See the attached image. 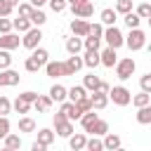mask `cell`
<instances>
[{
    "label": "cell",
    "mask_w": 151,
    "mask_h": 151,
    "mask_svg": "<svg viewBox=\"0 0 151 151\" xmlns=\"http://www.w3.org/2000/svg\"><path fill=\"white\" fill-rule=\"evenodd\" d=\"M109 99L116 104V106H127L132 101V92L125 87V85H116L109 90Z\"/></svg>",
    "instance_id": "cell-1"
},
{
    "label": "cell",
    "mask_w": 151,
    "mask_h": 151,
    "mask_svg": "<svg viewBox=\"0 0 151 151\" xmlns=\"http://www.w3.org/2000/svg\"><path fill=\"white\" fill-rule=\"evenodd\" d=\"M54 130H57L59 137H71V134H73V123H71V118L59 111V113L54 116Z\"/></svg>",
    "instance_id": "cell-2"
},
{
    "label": "cell",
    "mask_w": 151,
    "mask_h": 151,
    "mask_svg": "<svg viewBox=\"0 0 151 151\" xmlns=\"http://www.w3.org/2000/svg\"><path fill=\"white\" fill-rule=\"evenodd\" d=\"M134 68H137L134 59H132V57H125V59H120V61L116 64V76H118L120 80H127V78H132Z\"/></svg>",
    "instance_id": "cell-3"
},
{
    "label": "cell",
    "mask_w": 151,
    "mask_h": 151,
    "mask_svg": "<svg viewBox=\"0 0 151 151\" xmlns=\"http://www.w3.org/2000/svg\"><path fill=\"white\" fill-rule=\"evenodd\" d=\"M40 40H42L40 26H33V28H28V31L24 33V38H21V45H24L26 50H35V47L40 45Z\"/></svg>",
    "instance_id": "cell-4"
},
{
    "label": "cell",
    "mask_w": 151,
    "mask_h": 151,
    "mask_svg": "<svg viewBox=\"0 0 151 151\" xmlns=\"http://www.w3.org/2000/svg\"><path fill=\"white\" fill-rule=\"evenodd\" d=\"M104 40H106L109 47H116V50L125 45V38H123V33H120L116 26H106V28H104Z\"/></svg>",
    "instance_id": "cell-5"
},
{
    "label": "cell",
    "mask_w": 151,
    "mask_h": 151,
    "mask_svg": "<svg viewBox=\"0 0 151 151\" xmlns=\"http://www.w3.org/2000/svg\"><path fill=\"white\" fill-rule=\"evenodd\" d=\"M125 45H127L132 52L142 50V47L146 45V35H144V31H139V28H130V35L125 38Z\"/></svg>",
    "instance_id": "cell-6"
},
{
    "label": "cell",
    "mask_w": 151,
    "mask_h": 151,
    "mask_svg": "<svg viewBox=\"0 0 151 151\" xmlns=\"http://www.w3.org/2000/svg\"><path fill=\"white\" fill-rule=\"evenodd\" d=\"M71 12H73V17H80V19H90V17L94 14V5H92V0H85V2L71 5Z\"/></svg>",
    "instance_id": "cell-7"
},
{
    "label": "cell",
    "mask_w": 151,
    "mask_h": 151,
    "mask_svg": "<svg viewBox=\"0 0 151 151\" xmlns=\"http://www.w3.org/2000/svg\"><path fill=\"white\" fill-rule=\"evenodd\" d=\"M21 76L12 68H2L0 71V87H12V85H19Z\"/></svg>",
    "instance_id": "cell-8"
},
{
    "label": "cell",
    "mask_w": 151,
    "mask_h": 151,
    "mask_svg": "<svg viewBox=\"0 0 151 151\" xmlns=\"http://www.w3.org/2000/svg\"><path fill=\"white\" fill-rule=\"evenodd\" d=\"M71 31H73V35H78V38H85V35H90V21H87V19H80V17H76V19L71 21Z\"/></svg>",
    "instance_id": "cell-9"
},
{
    "label": "cell",
    "mask_w": 151,
    "mask_h": 151,
    "mask_svg": "<svg viewBox=\"0 0 151 151\" xmlns=\"http://www.w3.org/2000/svg\"><path fill=\"white\" fill-rule=\"evenodd\" d=\"M64 66H66V76H76V73L85 66V61H83L78 54H71V57L64 61Z\"/></svg>",
    "instance_id": "cell-10"
},
{
    "label": "cell",
    "mask_w": 151,
    "mask_h": 151,
    "mask_svg": "<svg viewBox=\"0 0 151 151\" xmlns=\"http://www.w3.org/2000/svg\"><path fill=\"white\" fill-rule=\"evenodd\" d=\"M45 73L50 78H61V76H66V66H64V61H47Z\"/></svg>",
    "instance_id": "cell-11"
},
{
    "label": "cell",
    "mask_w": 151,
    "mask_h": 151,
    "mask_svg": "<svg viewBox=\"0 0 151 151\" xmlns=\"http://www.w3.org/2000/svg\"><path fill=\"white\" fill-rule=\"evenodd\" d=\"M92 109H97V111H101V109H106L109 106V92H101V90H94L92 94Z\"/></svg>",
    "instance_id": "cell-12"
},
{
    "label": "cell",
    "mask_w": 151,
    "mask_h": 151,
    "mask_svg": "<svg viewBox=\"0 0 151 151\" xmlns=\"http://www.w3.org/2000/svg\"><path fill=\"white\" fill-rule=\"evenodd\" d=\"M61 113H66L71 120H80V116H83V111L76 106V101H61V109H59Z\"/></svg>",
    "instance_id": "cell-13"
},
{
    "label": "cell",
    "mask_w": 151,
    "mask_h": 151,
    "mask_svg": "<svg viewBox=\"0 0 151 151\" xmlns=\"http://www.w3.org/2000/svg\"><path fill=\"white\" fill-rule=\"evenodd\" d=\"M0 47L2 50H17L19 47V35H14L12 31L9 33H2L0 35Z\"/></svg>",
    "instance_id": "cell-14"
},
{
    "label": "cell",
    "mask_w": 151,
    "mask_h": 151,
    "mask_svg": "<svg viewBox=\"0 0 151 151\" xmlns=\"http://www.w3.org/2000/svg\"><path fill=\"white\" fill-rule=\"evenodd\" d=\"M83 61H85L87 68H97V66L101 64V54H99V50H87L85 57H83Z\"/></svg>",
    "instance_id": "cell-15"
},
{
    "label": "cell",
    "mask_w": 151,
    "mask_h": 151,
    "mask_svg": "<svg viewBox=\"0 0 151 151\" xmlns=\"http://www.w3.org/2000/svg\"><path fill=\"white\" fill-rule=\"evenodd\" d=\"M50 106H52V97H50V94H47V97H45V94H38V99L33 101V109H35L38 113H47Z\"/></svg>",
    "instance_id": "cell-16"
},
{
    "label": "cell",
    "mask_w": 151,
    "mask_h": 151,
    "mask_svg": "<svg viewBox=\"0 0 151 151\" xmlns=\"http://www.w3.org/2000/svg\"><path fill=\"white\" fill-rule=\"evenodd\" d=\"M101 64H104L106 68H111V66H116V64H118V57H116V47H106V50L101 52Z\"/></svg>",
    "instance_id": "cell-17"
},
{
    "label": "cell",
    "mask_w": 151,
    "mask_h": 151,
    "mask_svg": "<svg viewBox=\"0 0 151 151\" xmlns=\"http://www.w3.org/2000/svg\"><path fill=\"white\" fill-rule=\"evenodd\" d=\"M50 97H52V101H59V104H61V101H66V97H68V90H66L64 85H59V83H57V85H52V90H50Z\"/></svg>",
    "instance_id": "cell-18"
},
{
    "label": "cell",
    "mask_w": 151,
    "mask_h": 151,
    "mask_svg": "<svg viewBox=\"0 0 151 151\" xmlns=\"http://www.w3.org/2000/svg\"><path fill=\"white\" fill-rule=\"evenodd\" d=\"M97 118H99V116L94 113V109H92V111H85V113L80 116V125H83V130H85V132H90V130H92V125L97 123Z\"/></svg>",
    "instance_id": "cell-19"
},
{
    "label": "cell",
    "mask_w": 151,
    "mask_h": 151,
    "mask_svg": "<svg viewBox=\"0 0 151 151\" xmlns=\"http://www.w3.org/2000/svg\"><path fill=\"white\" fill-rule=\"evenodd\" d=\"M68 146H71L73 151H80V149H85V146H87V137H85L83 132L71 134V137H68Z\"/></svg>",
    "instance_id": "cell-20"
},
{
    "label": "cell",
    "mask_w": 151,
    "mask_h": 151,
    "mask_svg": "<svg viewBox=\"0 0 151 151\" xmlns=\"http://www.w3.org/2000/svg\"><path fill=\"white\" fill-rule=\"evenodd\" d=\"M134 118H137V123H139V125H151V104H146V106H139Z\"/></svg>",
    "instance_id": "cell-21"
},
{
    "label": "cell",
    "mask_w": 151,
    "mask_h": 151,
    "mask_svg": "<svg viewBox=\"0 0 151 151\" xmlns=\"http://www.w3.org/2000/svg\"><path fill=\"white\" fill-rule=\"evenodd\" d=\"M2 146H5L7 151H14V149H21V137H19V134H12V132H9V134H7L5 139H2Z\"/></svg>",
    "instance_id": "cell-22"
},
{
    "label": "cell",
    "mask_w": 151,
    "mask_h": 151,
    "mask_svg": "<svg viewBox=\"0 0 151 151\" xmlns=\"http://www.w3.org/2000/svg\"><path fill=\"white\" fill-rule=\"evenodd\" d=\"M116 19H118V12H116V7L113 9H101V24L104 26H116Z\"/></svg>",
    "instance_id": "cell-23"
},
{
    "label": "cell",
    "mask_w": 151,
    "mask_h": 151,
    "mask_svg": "<svg viewBox=\"0 0 151 151\" xmlns=\"http://www.w3.org/2000/svg\"><path fill=\"white\" fill-rule=\"evenodd\" d=\"M80 50H83V40H80L78 35H73V38L66 40V52H68V54H78Z\"/></svg>",
    "instance_id": "cell-24"
},
{
    "label": "cell",
    "mask_w": 151,
    "mask_h": 151,
    "mask_svg": "<svg viewBox=\"0 0 151 151\" xmlns=\"http://www.w3.org/2000/svg\"><path fill=\"white\" fill-rule=\"evenodd\" d=\"M99 76H94V73H87L85 78H83V85H85V90H90V92H94V90H99Z\"/></svg>",
    "instance_id": "cell-25"
},
{
    "label": "cell",
    "mask_w": 151,
    "mask_h": 151,
    "mask_svg": "<svg viewBox=\"0 0 151 151\" xmlns=\"http://www.w3.org/2000/svg\"><path fill=\"white\" fill-rule=\"evenodd\" d=\"M104 149H120V137L118 134H113V132H106L104 134Z\"/></svg>",
    "instance_id": "cell-26"
},
{
    "label": "cell",
    "mask_w": 151,
    "mask_h": 151,
    "mask_svg": "<svg viewBox=\"0 0 151 151\" xmlns=\"http://www.w3.org/2000/svg\"><path fill=\"white\" fill-rule=\"evenodd\" d=\"M123 21H125V26H127V28H139L142 17H139L137 12H127V14H123Z\"/></svg>",
    "instance_id": "cell-27"
},
{
    "label": "cell",
    "mask_w": 151,
    "mask_h": 151,
    "mask_svg": "<svg viewBox=\"0 0 151 151\" xmlns=\"http://www.w3.org/2000/svg\"><path fill=\"white\" fill-rule=\"evenodd\" d=\"M12 21H14V28H17L19 33H26L28 28H33V24H31L28 17H17V19H12Z\"/></svg>",
    "instance_id": "cell-28"
},
{
    "label": "cell",
    "mask_w": 151,
    "mask_h": 151,
    "mask_svg": "<svg viewBox=\"0 0 151 151\" xmlns=\"http://www.w3.org/2000/svg\"><path fill=\"white\" fill-rule=\"evenodd\" d=\"M31 57H33V59H35V61H38V64H40V66H45V64H47V61H50V52H47V50H45V47H35V50H33V54H31Z\"/></svg>",
    "instance_id": "cell-29"
},
{
    "label": "cell",
    "mask_w": 151,
    "mask_h": 151,
    "mask_svg": "<svg viewBox=\"0 0 151 151\" xmlns=\"http://www.w3.org/2000/svg\"><path fill=\"white\" fill-rule=\"evenodd\" d=\"M109 132V123L106 120H101V118H97V123L92 125V130H90V134H97V137H104Z\"/></svg>",
    "instance_id": "cell-30"
},
{
    "label": "cell",
    "mask_w": 151,
    "mask_h": 151,
    "mask_svg": "<svg viewBox=\"0 0 151 151\" xmlns=\"http://www.w3.org/2000/svg\"><path fill=\"white\" fill-rule=\"evenodd\" d=\"M28 19H31V24H33V26H42V24L47 21V17H45V12H42L40 7H35V9L31 12V17H28Z\"/></svg>",
    "instance_id": "cell-31"
},
{
    "label": "cell",
    "mask_w": 151,
    "mask_h": 151,
    "mask_svg": "<svg viewBox=\"0 0 151 151\" xmlns=\"http://www.w3.org/2000/svg\"><path fill=\"white\" fill-rule=\"evenodd\" d=\"M19 132H35V120L28 116L19 118Z\"/></svg>",
    "instance_id": "cell-32"
},
{
    "label": "cell",
    "mask_w": 151,
    "mask_h": 151,
    "mask_svg": "<svg viewBox=\"0 0 151 151\" xmlns=\"http://www.w3.org/2000/svg\"><path fill=\"white\" fill-rule=\"evenodd\" d=\"M54 137H57V134H54L52 130H47V127H42V130L38 132V142H40V144H45V146H50V144L54 142Z\"/></svg>",
    "instance_id": "cell-33"
},
{
    "label": "cell",
    "mask_w": 151,
    "mask_h": 151,
    "mask_svg": "<svg viewBox=\"0 0 151 151\" xmlns=\"http://www.w3.org/2000/svg\"><path fill=\"white\" fill-rule=\"evenodd\" d=\"M132 104H134L137 109H139V106H146V104H151V94L142 90L139 94H134V97H132Z\"/></svg>",
    "instance_id": "cell-34"
},
{
    "label": "cell",
    "mask_w": 151,
    "mask_h": 151,
    "mask_svg": "<svg viewBox=\"0 0 151 151\" xmlns=\"http://www.w3.org/2000/svg\"><path fill=\"white\" fill-rule=\"evenodd\" d=\"M12 106H14L17 113H28V111H31V101H26L24 97H17V101H14Z\"/></svg>",
    "instance_id": "cell-35"
},
{
    "label": "cell",
    "mask_w": 151,
    "mask_h": 151,
    "mask_svg": "<svg viewBox=\"0 0 151 151\" xmlns=\"http://www.w3.org/2000/svg\"><path fill=\"white\" fill-rule=\"evenodd\" d=\"M99 42H101V38H97V35H85V40H83V45H85V50H99Z\"/></svg>",
    "instance_id": "cell-36"
},
{
    "label": "cell",
    "mask_w": 151,
    "mask_h": 151,
    "mask_svg": "<svg viewBox=\"0 0 151 151\" xmlns=\"http://www.w3.org/2000/svg\"><path fill=\"white\" fill-rule=\"evenodd\" d=\"M80 97H85V85H73V87L68 90V99H71V101H78Z\"/></svg>",
    "instance_id": "cell-37"
},
{
    "label": "cell",
    "mask_w": 151,
    "mask_h": 151,
    "mask_svg": "<svg viewBox=\"0 0 151 151\" xmlns=\"http://www.w3.org/2000/svg\"><path fill=\"white\" fill-rule=\"evenodd\" d=\"M116 12H118V14L132 12V0H116Z\"/></svg>",
    "instance_id": "cell-38"
},
{
    "label": "cell",
    "mask_w": 151,
    "mask_h": 151,
    "mask_svg": "<svg viewBox=\"0 0 151 151\" xmlns=\"http://www.w3.org/2000/svg\"><path fill=\"white\" fill-rule=\"evenodd\" d=\"M12 66V54H9V50H2L0 47V71L2 68H9Z\"/></svg>",
    "instance_id": "cell-39"
},
{
    "label": "cell",
    "mask_w": 151,
    "mask_h": 151,
    "mask_svg": "<svg viewBox=\"0 0 151 151\" xmlns=\"http://www.w3.org/2000/svg\"><path fill=\"white\" fill-rule=\"evenodd\" d=\"M47 5H50V9H52V12H57V14H59V12H64V9H66L68 0H50Z\"/></svg>",
    "instance_id": "cell-40"
},
{
    "label": "cell",
    "mask_w": 151,
    "mask_h": 151,
    "mask_svg": "<svg viewBox=\"0 0 151 151\" xmlns=\"http://www.w3.org/2000/svg\"><path fill=\"white\" fill-rule=\"evenodd\" d=\"M85 149H90V151H101V149H104V142L97 139V134H94L92 139H87V146H85Z\"/></svg>",
    "instance_id": "cell-41"
},
{
    "label": "cell",
    "mask_w": 151,
    "mask_h": 151,
    "mask_svg": "<svg viewBox=\"0 0 151 151\" xmlns=\"http://www.w3.org/2000/svg\"><path fill=\"white\" fill-rule=\"evenodd\" d=\"M24 68H26L28 73H35V71H40L42 66H40V64H38V61H35L33 57H28V59H26V64H24Z\"/></svg>",
    "instance_id": "cell-42"
},
{
    "label": "cell",
    "mask_w": 151,
    "mask_h": 151,
    "mask_svg": "<svg viewBox=\"0 0 151 151\" xmlns=\"http://www.w3.org/2000/svg\"><path fill=\"white\" fill-rule=\"evenodd\" d=\"M137 14H139L142 19H149V17H151V2H142V5L137 7Z\"/></svg>",
    "instance_id": "cell-43"
},
{
    "label": "cell",
    "mask_w": 151,
    "mask_h": 151,
    "mask_svg": "<svg viewBox=\"0 0 151 151\" xmlns=\"http://www.w3.org/2000/svg\"><path fill=\"white\" fill-rule=\"evenodd\" d=\"M12 109H14V106H12V101H9L7 97H0V116H7Z\"/></svg>",
    "instance_id": "cell-44"
},
{
    "label": "cell",
    "mask_w": 151,
    "mask_h": 151,
    "mask_svg": "<svg viewBox=\"0 0 151 151\" xmlns=\"http://www.w3.org/2000/svg\"><path fill=\"white\" fill-rule=\"evenodd\" d=\"M12 28H14V21H9L7 17H0V35L2 33H9Z\"/></svg>",
    "instance_id": "cell-45"
},
{
    "label": "cell",
    "mask_w": 151,
    "mask_h": 151,
    "mask_svg": "<svg viewBox=\"0 0 151 151\" xmlns=\"http://www.w3.org/2000/svg\"><path fill=\"white\" fill-rule=\"evenodd\" d=\"M139 87H142L144 92H149V94H151V73H144V76L139 78Z\"/></svg>",
    "instance_id": "cell-46"
},
{
    "label": "cell",
    "mask_w": 151,
    "mask_h": 151,
    "mask_svg": "<svg viewBox=\"0 0 151 151\" xmlns=\"http://www.w3.org/2000/svg\"><path fill=\"white\" fill-rule=\"evenodd\" d=\"M9 134V120H7V116H0V139H5Z\"/></svg>",
    "instance_id": "cell-47"
},
{
    "label": "cell",
    "mask_w": 151,
    "mask_h": 151,
    "mask_svg": "<svg viewBox=\"0 0 151 151\" xmlns=\"http://www.w3.org/2000/svg\"><path fill=\"white\" fill-rule=\"evenodd\" d=\"M12 9H14V5L9 0H0V17H9Z\"/></svg>",
    "instance_id": "cell-48"
},
{
    "label": "cell",
    "mask_w": 151,
    "mask_h": 151,
    "mask_svg": "<svg viewBox=\"0 0 151 151\" xmlns=\"http://www.w3.org/2000/svg\"><path fill=\"white\" fill-rule=\"evenodd\" d=\"M33 9H35V7H33L31 2H24V5H19V17H31Z\"/></svg>",
    "instance_id": "cell-49"
},
{
    "label": "cell",
    "mask_w": 151,
    "mask_h": 151,
    "mask_svg": "<svg viewBox=\"0 0 151 151\" xmlns=\"http://www.w3.org/2000/svg\"><path fill=\"white\" fill-rule=\"evenodd\" d=\"M90 33L97 38H104V24H90Z\"/></svg>",
    "instance_id": "cell-50"
},
{
    "label": "cell",
    "mask_w": 151,
    "mask_h": 151,
    "mask_svg": "<svg viewBox=\"0 0 151 151\" xmlns=\"http://www.w3.org/2000/svg\"><path fill=\"white\" fill-rule=\"evenodd\" d=\"M19 97H24V99H26V101H31V104L38 99V94H35V92H31V90H28V92H21Z\"/></svg>",
    "instance_id": "cell-51"
},
{
    "label": "cell",
    "mask_w": 151,
    "mask_h": 151,
    "mask_svg": "<svg viewBox=\"0 0 151 151\" xmlns=\"http://www.w3.org/2000/svg\"><path fill=\"white\" fill-rule=\"evenodd\" d=\"M31 149H33V151H45V149H47V146H45V144H40V142H38V139H35V142H33V146H31Z\"/></svg>",
    "instance_id": "cell-52"
},
{
    "label": "cell",
    "mask_w": 151,
    "mask_h": 151,
    "mask_svg": "<svg viewBox=\"0 0 151 151\" xmlns=\"http://www.w3.org/2000/svg\"><path fill=\"white\" fill-rule=\"evenodd\" d=\"M47 2H50V0H31L33 7H42V5H47Z\"/></svg>",
    "instance_id": "cell-53"
},
{
    "label": "cell",
    "mask_w": 151,
    "mask_h": 151,
    "mask_svg": "<svg viewBox=\"0 0 151 151\" xmlns=\"http://www.w3.org/2000/svg\"><path fill=\"white\" fill-rule=\"evenodd\" d=\"M99 90H101V92H109L111 87H109V83H104V80H101V83H99Z\"/></svg>",
    "instance_id": "cell-54"
},
{
    "label": "cell",
    "mask_w": 151,
    "mask_h": 151,
    "mask_svg": "<svg viewBox=\"0 0 151 151\" xmlns=\"http://www.w3.org/2000/svg\"><path fill=\"white\" fill-rule=\"evenodd\" d=\"M78 2H85V0H68V5H78Z\"/></svg>",
    "instance_id": "cell-55"
},
{
    "label": "cell",
    "mask_w": 151,
    "mask_h": 151,
    "mask_svg": "<svg viewBox=\"0 0 151 151\" xmlns=\"http://www.w3.org/2000/svg\"><path fill=\"white\" fill-rule=\"evenodd\" d=\"M9 2H12V5H19V0H9Z\"/></svg>",
    "instance_id": "cell-56"
},
{
    "label": "cell",
    "mask_w": 151,
    "mask_h": 151,
    "mask_svg": "<svg viewBox=\"0 0 151 151\" xmlns=\"http://www.w3.org/2000/svg\"><path fill=\"white\" fill-rule=\"evenodd\" d=\"M146 50H149V54H151V42H149V47H146Z\"/></svg>",
    "instance_id": "cell-57"
},
{
    "label": "cell",
    "mask_w": 151,
    "mask_h": 151,
    "mask_svg": "<svg viewBox=\"0 0 151 151\" xmlns=\"http://www.w3.org/2000/svg\"><path fill=\"white\" fill-rule=\"evenodd\" d=\"M146 21H149V28H151V17H149V19H146Z\"/></svg>",
    "instance_id": "cell-58"
},
{
    "label": "cell",
    "mask_w": 151,
    "mask_h": 151,
    "mask_svg": "<svg viewBox=\"0 0 151 151\" xmlns=\"http://www.w3.org/2000/svg\"><path fill=\"white\" fill-rule=\"evenodd\" d=\"M94 2H97V0H94Z\"/></svg>",
    "instance_id": "cell-59"
}]
</instances>
